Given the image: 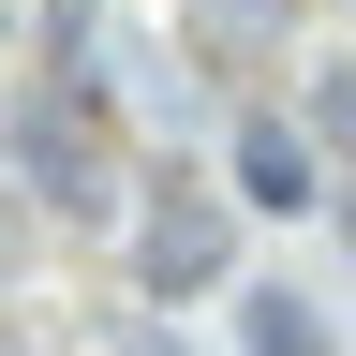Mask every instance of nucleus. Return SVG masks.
I'll return each mask as SVG.
<instances>
[{"instance_id":"nucleus-1","label":"nucleus","mask_w":356,"mask_h":356,"mask_svg":"<svg viewBox=\"0 0 356 356\" xmlns=\"http://www.w3.org/2000/svg\"><path fill=\"white\" fill-rule=\"evenodd\" d=\"M0 163H15V193L44 222H134V149L104 119V74H60V60H44L15 89V119H0Z\"/></svg>"},{"instance_id":"nucleus-2","label":"nucleus","mask_w":356,"mask_h":356,"mask_svg":"<svg viewBox=\"0 0 356 356\" xmlns=\"http://www.w3.org/2000/svg\"><path fill=\"white\" fill-rule=\"evenodd\" d=\"M238 282V208H222V178H149V193H134V297H222Z\"/></svg>"},{"instance_id":"nucleus-3","label":"nucleus","mask_w":356,"mask_h":356,"mask_svg":"<svg viewBox=\"0 0 356 356\" xmlns=\"http://www.w3.org/2000/svg\"><path fill=\"white\" fill-rule=\"evenodd\" d=\"M222 193H238V208H327V134H312V119H282V104H252L238 119V149H222Z\"/></svg>"},{"instance_id":"nucleus-4","label":"nucleus","mask_w":356,"mask_h":356,"mask_svg":"<svg viewBox=\"0 0 356 356\" xmlns=\"http://www.w3.org/2000/svg\"><path fill=\"white\" fill-rule=\"evenodd\" d=\"M238 356H341V341H327V312H312L297 282H252L238 297Z\"/></svg>"},{"instance_id":"nucleus-5","label":"nucleus","mask_w":356,"mask_h":356,"mask_svg":"<svg viewBox=\"0 0 356 356\" xmlns=\"http://www.w3.org/2000/svg\"><path fill=\"white\" fill-rule=\"evenodd\" d=\"M297 119H312V134L356 163V60H327V74H312V104H297Z\"/></svg>"},{"instance_id":"nucleus-6","label":"nucleus","mask_w":356,"mask_h":356,"mask_svg":"<svg viewBox=\"0 0 356 356\" xmlns=\"http://www.w3.org/2000/svg\"><path fill=\"white\" fill-rule=\"evenodd\" d=\"M193 15H208L222 44H267V30H282V15H297V0H193Z\"/></svg>"},{"instance_id":"nucleus-7","label":"nucleus","mask_w":356,"mask_h":356,"mask_svg":"<svg viewBox=\"0 0 356 356\" xmlns=\"http://www.w3.org/2000/svg\"><path fill=\"white\" fill-rule=\"evenodd\" d=\"M30 222H44V208L15 193V163H0V282H15V267H30Z\"/></svg>"},{"instance_id":"nucleus-8","label":"nucleus","mask_w":356,"mask_h":356,"mask_svg":"<svg viewBox=\"0 0 356 356\" xmlns=\"http://www.w3.org/2000/svg\"><path fill=\"white\" fill-rule=\"evenodd\" d=\"M119 356H193V341H178V327H134V341H119Z\"/></svg>"},{"instance_id":"nucleus-9","label":"nucleus","mask_w":356,"mask_h":356,"mask_svg":"<svg viewBox=\"0 0 356 356\" xmlns=\"http://www.w3.org/2000/svg\"><path fill=\"white\" fill-rule=\"evenodd\" d=\"M15 15H30V0H0V44H15Z\"/></svg>"},{"instance_id":"nucleus-10","label":"nucleus","mask_w":356,"mask_h":356,"mask_svg":"<svg viewBox=\"0 0 356 356\" xmlns=\"http://www.w3.org/2000/svg\"><path fill=\"white\" fill-rule=\"evenodd\" d=\"M341 222H356V208H341Z\"/></svg>"}]
</instances>
